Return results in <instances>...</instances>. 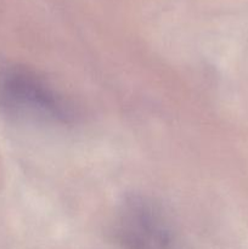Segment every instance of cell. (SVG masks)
<instances>
[{"instance_id": "cell-2", "label": "cell", "mask_w": 248, "mask_h": 249, "mask_svg": "<svg viewBox=\"0 0 248 249\" xmlns=\"http://www.w3.org/2000/svg\"><path fill=\"white\" fill-rule=\"evenodd\" d=\"M113 236L119 249H179L167 212L142 195L124 199L114 218Z\"/></svg>"}, {"instance_id": "cell-1", "label": "cell", "mask_w": 248, "mask_h": 249, "mask_svg": "<svg viewBox=\"0 0 248 249\" xmlns=\"http://www.w3.org/2000/svg\"><path fill=\"white\" fill-rule=\"evenodd\" d=\"M0 106L16 117L45 123H68V102L44 77L26 67H10L0 74Z\"/></svg>"}]
</instances>
